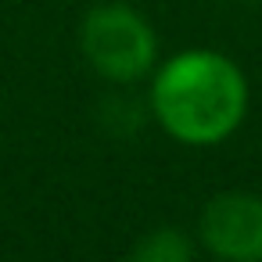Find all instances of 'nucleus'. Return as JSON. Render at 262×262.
Here are the masks:
<instances>
[{"label":"nucleus","instance_id":"obj_1","mask_svg":"<svg viewBox=\"0 0 262 262\" xmlns=\"http://www.w3.org/2000/svg\"><path fill=\"white\" fill-rule=\"evenodd\" d=\"M151 115L187 147L223 144L248 115V76L223 51H180L151 72Z\"/></svg>","mask_w":262,"mask_h":262},{"label":"nucleus","instance_id":"obj_2","mask_svg":"<svg viewBox=\"0 0 262 262\" xmlns=\"http://www.w3.org/2000/svg\"><path fill=\"white\" fill-rule=\"evenodd\" d=\"M79 54L108 83H140L158 65V36L137 8L108 0L83 15Z\"/></svg>","mask_w":262,"mask_h":262},{"label":"nucleus","instance_id":"obj_3","mask_svg":"<svg viewBox=\"0 0 262 262\" xmlns=\"http://www.w3.org/2000/svg\"><path fill=\"white\" fill-rule=\"evenodd\" d=\"M198 237L219 262H262V194L223 190L208 198Z\"/></svg>","mask_w":262,"mask_h":262},{"label":"nucleus","instance_id":"obj_4","mask_svg":"<svg viewBox=\"0 0 262 262\" xmlns=\"http://www.w3.org/2000/svg\"><path fill=\"white\" fill-rule=\"evenodd\" d=\"M126 262H194V244L176 226H155L137 237Z\"/></svg>","mask_w":262,"mask_h":262}]
</instances>
